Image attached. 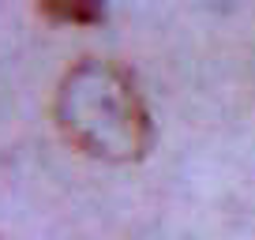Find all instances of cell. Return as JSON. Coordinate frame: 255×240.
Segmentation results:
<instances>
[{
  "label": "cell",
  "instance_id": "1",
  "mask_svg": "<svg viewBox=\"0 0 255 240\" xmlns=\"http://www.w3.org/2000/svg\"><path fill=\"white\" fill-rule=\"evenodd\" d=\"M56 128L79 154L135 161L150 146V113L131 75L105 60H79L56 87Z\"/></svg>",
  "mask_w": 255,
  "mask_h": 240
},
{
  "label": "cell",
  "instance_id": "2",
  "mask_svg": "<svg viewBox=\"0 0 255 240\" xmlns=\"http://www.w3.org/2000/svg\"><path fill=\"white\" fill-rule=\"evenodd\" d=\"M41 11L56 23H94V19H102V8H94V4H45Z\"/></svg>",
  "mask_w": 255,
  "mask_h": 240
}]
</instances>
